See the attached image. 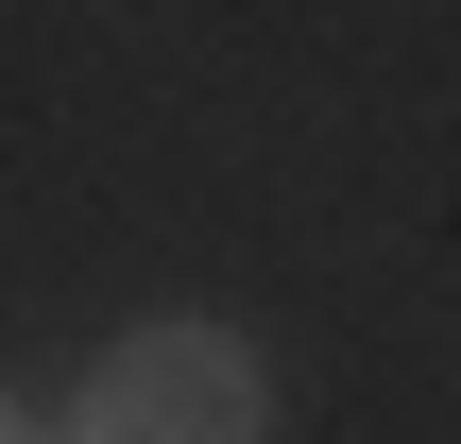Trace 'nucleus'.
Returning a JSON list of instances; mask_svg holds the SVG:
<instances>
[{
	"label": "nucleus",
	"instance_id": "f257e3e1",
	"mask_svg": "<svg viewBox=\"0 0 461 444\" xmlns=\"http://www.w3.org/2000/svg\"><path fill=\"white\" fill-rule=\"evenodd\" d=\"M68 444H274V376L240 325H137V342H103Z\"/></svg>",
	"mask_w": 461,
	"mask_h": 444
}]
</instances>
